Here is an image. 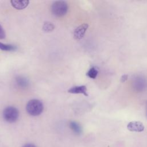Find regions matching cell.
Listing matches in <instances>:
<instances>
[{
    "mask_svg": "<svg viewBox=\"0 0 147 147\" xmlns=\"http://www.w3.org/2000/svg\"><path fill=\"white\" fill-rule=\"evenodd\" d=\"M44 109L42 103L38 99L29 100L26 106V111L32 116H37L41 114Z\"/></svg>",
    "mask_w": 147,
    "mask_h": 147,
    "instance_id": "1",
    "label": "cell"
},
{
    "mask_svg": "<svg viewBox=\"0 0 147 147\" xmlns=\"http://www.w3.org/2000/svg\"><path fill=\"white\" fill-rule=\"evenodd\" d=\"M67 3L64 1H55L51 6L52 13L56 17H62L64 16L67 13Z\"/></svg>",
    "mask_w": 147,
    "mask_h": 147,
    "instance_id": "2",
    "label": "cell"
},
{
    "mask_svg": "<svg viewBox=\"0 0 147 147\" xmlns=\"http://www.w3.org/2000/svg\"><path fill=\"white\" fill-rule=\"evenodd\" d=\"M133 86L137 91H144L147 88V80L142 76H137L133 81Z\"/></svg>",
    "mask_w": 147,
    "mask_h": 147,
    "instance_id": "4",
    "label": "cell"
},
{
    "mask_svg": "<svg viewBox=\"0 0 147 147\" xmlns=\"http://www.w3.org/2000/svg\"><path fill=\"white\" fill-rule=\"evenodd\" d=\"M5 32L2 28V27L0 25V39H3L5 38Z\"/></svg>",
    "mask_w": 147,
    "mask_h": 147,
    "instance_id": "14",
    "label": "cell"
},
{
    "mask_svg": "<svg viewBox=\"0 0 147 147\" xmlns=\"http://www.w3.org/2000/svg\"><path fill=\"white\" fill-rule=\"evenodd\" d=\"M88 28V25L87 24H83L80 26H79L78 28L75 29L74 31V38L77 40H79L82 39L84 37Z\"/></svg>",
    "mask_w": 147,
    "mask_h": 147,
    "instance_id": "5",
    "label": "cell"
},
{
    "mask_svg": "<svg viewBox=\"0 0 147 147\" xmlns=\"http://www.w3.org/2000/svg\"><path fill=\"white\" fill-rule=\"evenodd\" d=\"M16 82L17 84L21 88H26L29 84L28 80L26 78L21 76L16 78Z\"/></svg>",
    "mask_w": 147,
    "mask_h": 147,
    "instance_id": "9",
    "label": "cell"
},
{
    "mask_svg": "<svg viewBox=\"0 0 147 147\" xmlns=\"http://www.w3.org/2000/svg\"><path fill=\"white\" fill-rule=\"evenodd\" d=\"M98 71L95 67L91 68L87 72V76L91 79H95L98 75Z\"/></svg>",
    "mask_w": 147,
    "mask_h": 147,
    "instance_id": "11",
    "label": "cell"
},
{
    "mask_svg": "<svg viewBox=\"0 0 147 147\" xmlns=\"http://www.w3.org/2000/svg\"><path fill=\"white\" fill-rule=\"evenodd\" d=\"M145 109H146V115L147 118V100L146 101V105H145Z\"/></svg>",
    "mask_w": 147,
    "mask_h": 147,
    "instance_id": "17",
    "label": "cell"
},
{
    "mask_svg": "<svg viewBox=\"0 0 147 147\" xmlns=\"http://www.w3.org/2000/svg\"><path fill=\"white\" fill-rule=\"evenodd\" d=\"M69 93L71 94H82L85 96H88L87 92V88L85 86H75L68 90Z\"/></svg>",
    "mask_w": 147,
    "mask_h": 147,
    "instance_id": "8",
    "label": "cell"
},
{
    "mask_svg": "<svg viewBox=\"0 0 147 147\" xmlns=\"http://www.w3.org/2000/svg\"><path fill=\"white\" fill-rule=\"evenodd\" d=\"M22 147H36L34 145L32 144H27L24 145Z\"/></svg>",
    "mask_w": 147,
    "mask_h": 147,
    "instance_id": "16",
    "label": "cell"
},
{
    "mask_svg": "<svg viewBox=\"0 0 147 147\" xmlns=\"http://www.w3.org/2000/svg\"><path fill=\"white\" fill-rule=\"evenodd\" d=\"M69 126H70V127L71 128V129L75 133H76L77 134H79L81 133V131H82L81 127H80V125L78 123H77L76 122H71L69 123Z\"/></svg>",
    "mask_w": 147,
    "mask_h": 147,
    "instance_id": "12",
    "label": "cell"
},
{
    "mask_svg": "<svg viewBox=\"0 0 147 147\" xmlns=\"http://www.w3.org/2000/svg\"><path fill=\"white\" fill-rule=\"evenodd\" d=\"M3 117L6 121L13 123L17 120L19 117L18 110L13 106L7 107L3 111Z\"/></svg>",
    "mask_w": 147,
    "mask_h": 147,
    "instance_id": "3",
    "label": "cell"
},
{
    "mask_svg": "<svg viewBox=\"0 0 147 147\" xmlns=\"http://www.w3.org/2000/svg\"><path fill=\"white\" fill-rule=\"evenodd\" d=\"M17 49L15 45L0 42V49L3 51H14Z\"/></svg>",
    "mask_w": 147,
    "mask_h": 147,
    "instance_id": "10",
    "label": "cell"
},
{
    "mask_svg": "<svg viewBox=\"0 0 147 147\" xmlns=\"http://www.w3.org/2000/svg\"><path fill=\"white\" fill-rule=\"evenodd\" d=\"M144 125L140 121H131L127 125V129L130 131L141 132L144 130Z\"/></svg>",
    "mask_w": 147,
    "mask_h": 147,
    "instance_id": "6",
    "label": "cell"
},
{
    "mask_svg": "<svg viewBox=\"0 0 147 147\" xmlns=\"http://www.w3.org/2000/svg\"><path fill=\"white\" fill-rule=\"evenodd\" d=\"M55 26L54 25L51 23V22H45L43 25V30L45 31V32H51L53 30Z\"/></svg>",
    "mask_w": 147,
    "mask_h": 147,
    "instance_id": "13",
    "label": "cell"
},
{
    "mask_svg": "<svg viewBox=\"0 0 147 147\" xmlns=\"http://www.w3.org/2000/svg\"><path fill=\"white\" fill-rule=\"evenodd\" d=\"M127 78H128V75H126V74H125V75H123L121 78V82L122 83H123L125 82H126L127 79Z\"/></svg>",
    "mask_w": 147,
    "mask_h": 147,
    "instance_id": "15",
    "label": "cell"
},
{
    "mask_svg": "<svg viewBox=\"0 0 147 147\" xmlns=\"http://www.w3.org/2000/svg\"><path fill=\"white\" fill-rule=\"evenodd\" d=\"M10 3L13 7L17 10H22L26 8L29 1L28 0H23V1H17V0H11L10 1Z\"/></svg>",
    "mask_w": 147,
    "mask_h": 147,
    "instance_id": "7",
    "label": "cell"
}]
</instances>
